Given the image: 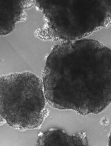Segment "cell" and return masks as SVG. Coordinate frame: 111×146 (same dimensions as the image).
<instances>
[{
    "label": "cell",
    "mask_w": 111,
    "mask_h": 146,
    "mask_svg": "<svg viewBox=\"0 0 111 146\" xmlns=\"http://www.w3.org/2000/svg\"><path fill=\"white\" fill-rule=\"evenodd\" d=\"M1 117L11 127L20 130L40 128L48 110L43 84L29 72L1 77Z\"/></svg>",
    "instance_id": "3957f363"
},
{
    "label": "cell",
    "mask_w": 111,
    "mask_h": 146,
    "mask_svg": "<svg viewBox=\"0 0 111 146\" xmlns=\"http://www.w3.org/2000/svg\"><path fill=\"white\" fill-rule=\"evenodd\" d=\"M45 25L35 32L45 41L79 40L111 24V0H39Z\"/></svg>",
    "instance_id": "7a4b0ae2"
},
{
    "label": "cell",
    "mask_w": 111,
    "mask_h": 146,
    "mask_svg": "<svg viewBox=\"0 0 111 146\" xmlns=\"http://www.w3.org/2000/svg\"><path fill=\"white\" fill-rule=\"evenodd\" d=\"M33 5L35 1L1 0V36H6L12 32L17 23L25 20V10Z\"/></svg>",
    "instance_id": "277c9868"
},
{
    "label": "cell",
    "mask_w": 111,
    "mask_h": 146,
    "mask_svg": "<svg viewBox=\"0 0 111 146\" xmlns=\"http://www.w3.org/2000/svg\"><path fill=\"white\" fill-rule=\"evenodd\" d=\"M108 145L111 146V132L109 136V138H108Z\"/></svg>",
    "instance_id": "8992f818"
},
{
    "label": "cell",
    "mask_w": 111,
    "mask_h": 146,
    "mask_svg": "<svg viewBox=\"0 0 111 146\" xmlns=\"http://www.w3.org/2000/svg\"><path fill=\"white\" fill-rule=\"evenodd\" d=\"M42 84L51 107L81 115L101 113L111 103V48L87 38L56 44Z\"/></svg>",
    "instance_id": "6da1fadb"
},
{
    "label": "cell",
    "mask_w": 111,
    "mask_h": 146,
    "mask_svg": "<svg viewBox=\"0 0 111 146\" xmlns=\"http://www.w3.org/2000/svg\"><path fill=\"white\" fill-rule=\"evenodd\" d=\"M85 132L69 135L61 128H52L41 132L37 139V146H87Z\"/></svg>",
    "instance_id": "5b68a950"
}]
</instances>
